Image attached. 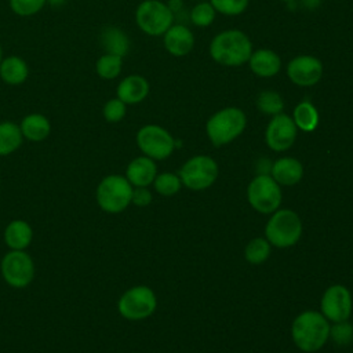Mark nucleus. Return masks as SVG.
I'll return each mask as SVG.
<instances>
[{
	"instance_id": "1",
	"label": "nucleus",
	"mask_w": 353,
	"mask_h": 353,
	"mask_svg": "<svg viewBox=\"0 0 353 353\" xmlns=\"http://www.w3.org/2000/svg\"><path fill=\"white\" fill-rule=\"evenodd\" d=\"M252 54V43L239 29H228L215 34L210 43L211 58L223 66H241Z\"/></svg>"
},
{
	"instance_id": "2",
	"label": "nucleus",
	"mask_w": 353,
	"mask_h": 353,
	"mask_svg": "<svg viewBox=\"0 0 353 353\" xmlns=\"http://www.w3.org/2000/svg\"><path fill=\"white\" fill-rule=\"evenodd\" d=\"M292 339L303 352H316L330 338V324L327 319L313 310L298 314L292 323Z\"/></svg>"
},
{
	"instance_id": "3",
	"label": "nucleus",
	"mask_w": 353,
	"mask_h": 353,
	"mask_svg": "<svg viewBox=\"0 0 353 353\" xmlns=\"http://www.w3.org/2000/svg\"><path fill=\"white\" fill-rule=\"evenodd\" d=\"M245 124V113L239 108L228 106L215 112L208 119L205 131L212 145L222 146L236 139L244 131Z\"/></svg>"
},
{
	"instance_id": "4",
	"label": "nucleus",
	"mask_w": 353,
	"mask_h": 353,
	"mask_svg": "<svg viewBox=\"0 0 353 353\" xmlns=\"http://www.w3.org/2000/svg\"><path fill=\"white\" fill-rule=\"evenodd\" d=\"M132 190L134 188L125 176L117 174L108 175L97 186V204L105 212H121L131 204Z\"/></svg>"
},
{
	"instance_id": "5",
	"label": "nucleus",
	"mask_w": 353,
	"mask_h": 353,
	"mask_svg": "<svg viewBox=\"0 0 353 353\" xmlns=\"http://www.w3.org/2000/svg\"><path fill=\"white\" fill-rule=\"evenodd\" d=\"M266 240L279 248L294 245L302 234V222L291 210L276 211L265 228Z\"/></svg>"
},
{
	"instance_id": "6",
	"label": "nucleus",
	"mask_w": 353,
	"mask_h": 353,
	"mask_svg": "<svg viewBox=\"0 0 353 353\" xmlns=\"http://www.w3.org/2000/svg\"><path fill=\"white\" fill-rule=\"evenodd\" d=\"M138 28L149 36H163L174 22L172 8L160 0H143L135 11Z\"/></svg>"
},
{
	"instance_id": "7",
	"label": "nucleus",
	"mask_w": 353,
	"mask_h": 353,
	"mask_svg": "<svg viewBox=\"0 0 353 353\" xmlns=\"http://www.w3.org/2000/svg\"><path fill=\"white\" fill-rule=\"evenodd\" d=\"M4 281L12 288H25L34 279V262L25 250H10L0 262Z\"/></svg>"
},
{
	"instance_id": "8",
	"label": "nucleus",
	"mask_w": 353,
	"mask_h": 353,
	"mask_svg": "<svg viewBox=\"0 0 353 353\" xmlns=\"http://www.w3.org/2000/svg\"><path fill=\"white\" fill-rule=\"evenodd\" d=\"M156 295L146 285H135L127 290L117 302L119 313L127 320H143L156 310Z\"/></svg>"
},
{
	"instance_id": "9",
	"label": "nucleus",
	"mask_w": 353,
	"mask_h": 353,
	"mask_svg": "<svg viewBox=\"0 0 353 353\" xmlns=\"http://www.w3.org/2000/svg\"><path fill=\"white\" fill-rule=\"evenodd\" d=\"M247 199L256 211L270 214L281 203L280 185L269 174H258L247 188Z\"/></svg>"
},
{
	"instance_id": "10",
	"label": "nucleus",
	"mask_w": 353,
	"mask_h": 353,
	"mask_svg": "<svg viewBox=\"0 0 353 353\" xmlns=\"http://www.w3.org/2000/svg\"><path fill=\"white\" fill-rule=\"evenodd\" d=\"M137 145L145 156L163 160L174 152L175 139L165 128L157 124H146L137 132Z\"/></svg>"
},
{
	"instance_id": "11",
	"label": "nucleus",
	"mask_w": 353,
	"mask_h": 353,
	"mask_svg": "<svg viewBox=\"0 0 353 353\" xmlns=\"http://www.w3.org/2000/svg\"><path fill=\"white\" fill-rule=\"evenodd\" d=\"M218 176V164L210 156L189 159L179 171L181 182L192 190H203L211 186Z\"/></svg>"
},
{
	"instance_id": "12",
	"label": "nucleus",
	"mask_w": 353,
	"mask_h": 353,
	"mask_svg": "<svg viewBox=\"0 0 353 353\" xmlns=\"http://www.w3.org/2000/svg\"><path fill=\"white\" fill-rule=\"evenodd\" d=\"M296 125L285 113H279L272 117L265 131L266 145L274 152H284L290 149L296 138Z\"/></svg>"
},
{
	"instance_id": "13",
	"label": "nucleus",
	"mask_w": 353,
	"mask_h": 353,
	"mask_svg": "<svg viewBox=\"0 0 353 353\" xmlns=\"http://www.w3.org/2000/svg\"><path fill=\"white\" fill-rule=\"evenodd\" d=\"M323 63L313 55H296L287 65L288 79L299 87H312L323 77Z\"/></svg>"
},
{
	"instance_id": "14",
	"label": "nucleus",
	"mask_w": 353,
	"mask_h": 353,
	"mask_svg": "<svg viewBox=\"0 0 353 353\" xmlns=\"http://www.w3.org/2000/svg\"><path fill=\"white\" fill-rule=\"evenodd\" d=\"M321 314L335 323L345 321L352 312V296L346 287L332 285L321 298Z\"/></svg>"
},
{
	"instance_id": "15",
	"label": "nucleus",
	"mask_w": 353,
	"mask_h": 353,
	"mask_svg": "<svg viewBox=\"0 0 353 353\" xmlns=\"http://www.w3.org/2000/svg\"><path fill=\"white\" fill-rule=\"evenodd\" d=\"M163 43L171 55L183 57L193 50L194 36L188 26L172 23L163 34Z\"/></svg>"
},
{
	"instance_id": "16",
	"label": "nucleus",
	"mask_w": 353,
	"mask_h": 353,
	"mask_svg": "<svg viewBox=\"0 0 353 353\" xmlns=\"http://www.w3.org/2000/svg\"><path fill=\"white\" fill-rule=\"evenodd\" d=\"M149 81L141 74H130L124 77L116 90V95L125 105H135L142 102L149 94Z\"/></svg>"
},
{
	"instance_id": "17",
	"label": "nucleus",
	"mask_w": 353,
	"mask_h": 353,
	"mask_svg": "<svg viewBox=\"0 0 353 353\" xmlns=\"http://www.w3.org/2000/svg\"><path fill=\"white\" fill-rule=\"evenodd\" d=\"M157 167L153 159L148 156H139L131 160L127 165L125 178L135 188H148L156 178Z\"/></svg>"
},
{
	"instance_id": "18",
	"label": "nucleus",
	"mask_w": 353,
	"mask_h": 353,
	"mask_svg": "<svg viewBox=\"0 0 353 353\" xmlns=\"http://www.w3.org/2000/svg\"><path fill=\"white\" fill-rule=\"evenodd\" d=\"M248 66L254 74L258 77H273L276 76L281 69V59L277 55V52L269 50V48H259L256 51H252Z\"/></svg>"
},
{
	"instance_id": "19",
	"label": "nucleus",
	"mask_w": 353,
	"mask_h": 353,
	"mask_svg": "<svg viewBox=\"0 0 353 353\" xmlns=\"http://www.w3.org/2000/svg\"><path fill=\"white\" fill-rule=\"evenodd\" d=\"M270 176L284 186L298 183L303 175V167L299 160L294 157H281L276 160L270 168Z\"/></svg>"
},
{
	"instance_id": "20",
	"label": "nucleus",
	"mask_w": 353,
	"mask_h": 353,
	"mask_svg": "<svg viewBox=\"0 0 353 353\" xmlns=\"http://www.w3.org/2000/svg\"><path fill=\"white\" fill-rule=\"evenodd\" d=\"M19 128L22 137L30 142H41L48 138L51 134V123L41 113H30L26 114L21 123Z\"/></svg>"
},
{
	"instance_id": "21",
	"label": "nucleus",
	"mask_w": 353,
	"mask_h": 353,
	"mask_svg": "<svg viewBox=\"0 0 353 353\" xmlns=\"http://www.w3.org/2000/svg\"><path fill=\"white\" fill-rule=\"evenodd\" d=\"M33 240V229L23 219L11 221L4 229V241L10 250H25Z\"/></svg>"
},
{
	"instance_id": "22",
	"label": "nucleus",
	"mask_w": 353,
	"mask_h": 353,
	"mask_svg": "<svg viewBox=\"0 0 353 353\" xmlns=\"http://www.w3.org/2000/svg\"><path fill=\"white\" fill-rule=\"evenodd\" d=\"M29 76L28 63L18 55H10L0 62V79L10 85H19Z\"/></svg>"
},
{
	"instance_id": "23",
	"label": "nucleus",
	"mask_w": 353,
	"mask_h": 353,
	"mask_svg": "<svg viewBox=\"0 0 353 353\" xmlns=\"http://www.w3.org/2000/svg\"><path fill=\"white\" fill-rule=\"evenodd\" d=\"M101 44L106 54H113L119 57L127 55L130 50V39L124 30L116 26H108L101 32Z\"/></svg>"
},
{
	"instance_id": "24",
	"label": "nucleus",
	"mask_w": 353,
	"mask_h": 353,
	"mask_svg": "<svg viewBox=\"0 0 353 353\" xmlns=\"http://www.w3.org/2000/svg\"><path fill=\"white\" fill-rule=\"evenodd\" d=\"M22 141L23 137L19 124L8 120L0 123V156H8L18 150Z\"/></svg>"
},
{
	"instance_id": "25",
	"label": "nucleus",
	"mask_w": 353,
	"mask_h": 353,
	"mask_svg": "<svg viewBox=\"0 0 353 353\" xmlns=\"http://www.w3.org/2000/svg\"><path fill=\"white\" fill-rule=\"evenodd\" d=\"M292 120L296 128L303 132H312L317 128L320 117L316 106L310 101H301L294 109Z\"/></svg>"
},
{
	"instance_id": "26",
	"label": "nucleus",
	"mask_w": 353,
	"mask_h": 353,
	"mask_svg": "<svg viewBox=\"0 0 353 353\" xmlns=\"http://www.w3.org/2000/svg\"><path fill=\"white\" fill-rule=\"evenodd\" d=\"M123 69V58L113 54H103L95 62V72L103 80L116 79Z\"/></svg>"
},
{
	"instance_id": "27",
	"label": "nucleus",
	"mask_w": 353,
	"mask_h": 353,
	"mask_svg": "<svg viewBox=\"0 0 353 353\" xmlns=\"http://www.w3.org/2000/svg\"><path fill=\"white\" fill-rule=\"evenodd\" d=\"M256 108L259 112L265 114L276 116L279 113H283L284 101L279 92L272 90H265L259 92L256 97Z\"/></svg>"
},
{
	"instance_id": "28",
	"label": "nucleus",
	"mask_w": 353,
	"mask_h": 353,
	"mask_svg": "<svg viewBox=\"0 0 353 353\" xmlns=\"http://www.w3.org/2000/svg\"><path fill=\"white\" fill-rule=\"evenodd\" d=\"M270 255V243L266 239L256 237L252 239L245 250H244V256L250 263H262L265 262Z\"/></svg>"
},
{
	"instance_id": "29",
	"label": "nucleus",
	"mask_w": 353,
	"mask_h": 353,
	"mask_svg": "<svg viewBox=\"0 0 353 353\" xmlns=\"http://www.w3.org/2000/svg\"><path fill=\"white\" fill-rule=\"evenodd\" d=\"M215 15H216V11L211 6L210 1L199 3L190 11V19H192L193 25H196L199 28L210 26L214 22Z\"/></svg>"
},
{
	"instance_id": "30",
	"label": "nucleus",
	"mask_w": 353,
	"mask_h": 353,
	"mask_svg": "<svg viewBox=\"0 0 353 353\" xmlns=\"http://www.w3.org/2000/svg\"><path fill=\"white\" fill-rule=\"evenodd\" d=\"M181 178L171 172H163L160 175H156L153 185L157 193L163 196H174L181 189Z\"/></svg>"
},
{
	"instance_id": "31",
	"label": "nucleus",
	"mask_w": 353,
	"mask_h": 353,
	"mask_svg": "<svg viewBox=\"0 0 353 353\" xmlns=\"http://www.w3.org/2000/svg\"><path fill=\"white\" fill-rule=\"evenodd\" d=\"M210 3L216 12L228 17H234L243 14L247 10L250 0H210Z\"/></svg>"
},
{
	"instance_id": "32",
	"label": "nucleus",
	"mask_w": 353,
	"mask_h": 353,
	"mask_svg": "<svg viewBox=\"0 0 353 353\" xmlns=\"http://www.w3.org/2000/svg\"><path fill=\"white\" fill-rule=\"evenodd\" d=\"M125 113H127V105L121 99H119L117 97L106 101V103L103 105V109H102L103 119L108 123L121 121L124 119Z\"/></svg>"
},
{
	"instance_id": "33",
	"label": "nucleus",
	"mask_w": 353,
	"mask_h": 353,
	"mask_svg": "<svg viewBox=\"0 0 353 353\" xmlns=\"http://www.w3.org/2000/svg\"><path fill=\"white\" fill-rule=\"evenodd\" d=\"M47 0H10L11 10L19 17H32L43 10Z\"/></svg>"
},
{
	"instance_id": "34",
	"label": "nucleus",
	"mask_w": 353,
	"mask_h": 353,
	"mask_svg": "<svg viewBox=\"0 0 353 353\" xmlns=\"http://www.w3.org/2000/svg\"><path fill=\"white\" fill-rule=\"evenodd\" d=\"M330 336L339 346L349 345L353 341V325L346 323V320L335 323V325L330 327Z\"/></svg>"
},
{
	"instance_id": "35",
	"label": "nucleus",
	"mask_w": 353,
	"mask_h": 353,
	"mask_svg": "<svg viewBox=\"0 0 353 353\" xmlns=\"http://www.w3.org/2000/svg\"><path fill=\"white\" fill-rule=\"evenodd\" d=\"M152 201V193L146 188H135L132 190L131 203L138 207H146Z\"/></svg>"
},
{
	"instance_id": "36",
	"label": "nucleus",
	"mask_w": 353,
	"mask_h": 353,
	"mask_svg": "<svg viewBox=\"0 0 353 353\" xmlns=\"http://www.w3.org/2000/svg\"><path fill=\"white\" fill-rule=\"evenodd\" d=\"M47 3L50 6H52V7H61V6H63L66 3V0H47Z\"/></svg>"
},
{
	"instance_id": "37",
	"label": "nucleus",
	"mask_w": 353,
	"mask_h": 353,
	"mask_svg": "<svg viewBox=\"0 0 353 353\" xmlns=\"http://www.w3.org/2000/svg\"><path fill=\"white\" fill-rule=\"evenodd\" d=\"M3 59V50H1V44H0V62Z\"/></svg>"
},
{
	"instance_id": "38",
	"label": "nucleus",
	"mask_w": 353,
	"mask_h": 353,
	"mask_svg": "<svg viewBox=\"0 0 353 353\" xmlns=\"http://www.w3.org/2000/svg\"><path fill=\"white\" fill-rule=\"evenodd\" d=\"M280 1H284V3H292V1H295V0H280Z\"/></svg>"
}]
</instances>
